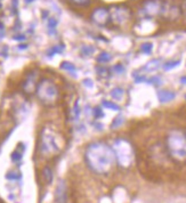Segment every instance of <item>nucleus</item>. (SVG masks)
<instances>
[{"label":"nucleus","instance_id":"f257e3e1","mask_svg":"<svg viewBox=\"0 0 186 203\" xmlns=\"http://www.w3.org/2000/svg\"><path fill=\"white\" fill-rule=\"evenodd\" d=\"M87 166L96 174L104 175L111 170L115 163V155L113 148L104 143L96 142L87 146L85 152Z\"/></svg>","mask_w":186,"mask_h":203},{"label":"nucleus","instance_id":"f03ea898","mask_svg":"<svg viewBox=\"0 0 186 203\" xmlns=\"http://www.w3.org/2000/svg\"><path fill=\"white\" fill-rule=\"evenodd\" d=\"M167 146L171 156L176 160L186 159V137L178 130L171 131L167 138Z\"/></svg>","mask_w":186,"mask_h":203},{"label":"nucleus","instance_id":"7ed1b4c3","mask_svg":"<svg viewBox=\"0 0 186 203\" xmlns=\"http://www.w3.org/2000/svg\"><path fill=\"white\" fill-rule=\"evenodd\" d=\"M40 152L46 156H54L61 152V146L57 143V136L50 128H44L39 138Z\"/></svg>","mask_w":186,"mask_h":203},{"label":"nucleus","instance_id":"20e7f679","mask_svg":"<svg viewBox=\"0 0 186 203\" xmlns=\"http://www.w3.org/2000/svg\"><path fill=\"white\" fill-rule=\"evenodd\" d=\"M36 94L44 105H54L60 97L56 85L49 79H42L38 83Z\"/></svg>","mask_w":186,"mask_h":203},{"label":"nucleus","instance_id":"39448f33","mask_svg":"<svg viewBox=\"0 0 186 203\" xmlns=\"http://www.w3.org/2000/svg\"><path fill=\"white\" fill-rule=\"evenodd\" d=\"M113 152L118 163L121 167L128 168L131 166L134 161V151H133V146L128 140L123 138H118L113 143Z\"/></svg>","mask_w":186,"mask_h":203},{"label":"nucleus","instance_id":"423d86ee","mask_svg":"<svg viewBox=\"0 0 186 203\" xmlns=\"http://www.w3.org/2000/svg\"><path fill=\"white\" fill-rule=\"evenodd\" d=\"M163 7V2L161 0H147L144 2L141 13L145 17H153L156 15H161Z\"/></svg>","mask_w":186,"mask_h":203},{"label":"nucleus","instance_id":"0eeeda50","mask_svg":"<svg viewBox=\"0 0 186 203\" xmlns=\"http://www.w3.org/2000/svg\"><path fill=\"white\" fill-rule=\"evenodd\" d=\"M110 16H111V20L114 23L123 24V23L129 20L130 12L125 6H115V7L112 8V10L110 12Z\"/></svg>","mask_w":186,"mask_h":203},{"label":"nucleus","instance_id":"6e6552de","mask_svg":"<svg viewBox=\"0 0 186 203\" xmlns=\"http://www.w3.org/2000/svg\"><path fill=\"white\" fill-rule=\"evenodd\" d=\"M91 20L93 22L99 25V26H105L106 24H109V22L111 21V16H110V12L106 8L99 7L96 8L93 14H91Z\"/></svg>","mask_w":186,"mask_h":203},{"label":"nucleus","instance_id":"1a4fd4ad","mask_svg":"<svg viewBox=\"0 0 186 203\" xmlns=\"http://www.w3.org/2000/svg\"><path fill=\"white\" fill-rule=\"evenodd\" d=\"M66 185L64 180H61L56 187L55 192V199L57 203H67V193H66Z\"/></svg>","mask_w":186,"mask_h":203},{"label":"nucleus","instance_id":"9d476101","mask_svg":"<svg viewBox=\"0 0 186 203\" xmlns=\"http://www.w3.org/2000/svg\"><path fill=\"white\" fill-rule=\"evenodd\" d=\"M36 78H37V74L30 73V74L26 77L25 81L23 82V90H24L26 94H31V93H33V91L37 89Z\"/></svg>","mask_w":186,"mask_h":203},{"label":"nucleus","instance_id":"9b49d317","mask_svg":"<svg viewBox=\"0 0 186 203\" xmlns=\"http://www.w3.org/2000/svg\"><path fill=\"white\" fill-rule=\"evenodd\" d=\"M158 98L161 103H168V102L172 101L175 98V94L172 91H168V90H162L159 91L158 94Z\"/></svg>","mask_w":186,"mask_h":203},{"label":"nucleus","instance_id":"f8f14e48","mask_svg":"<svg viewBox=\"0 0 186 203\" xmlns=\"http://www.w3.org/2000/svg\"><path fill=\"white\" fill-rule=\"evenodd\" d=\"M58 24V21L54 17H48L47 21V28H48V33L49 34H55L56 33V26Z\"/></svg>","mask_w":186,"mask_h":203},{"label":"nucleus","instance_id":"ddd939ff","mask_svg":"<svg viewBox=\"0 0 186 203\" xmlns=\"http://www.w3.org/2000/svg\"><path fill=\"white\" fill-rule=\"evenodd\" d=\"M64 50V46L63 45H60V46H54L52 48H49L48 50H47V56L48 57H53L54 55H56V54H61V53H63Z\"/></svg>","mask_w":186,"mask_h":203},{"label":"nucleus","instance_id":"4468645a","mask_svg":"<svg viewBox=\"0 0 186 203\" xmlns=\"http://www.w3.org/2000/svg\"><path fill=\"white\" fill-rule=\"evenodd\" d=\"M42 177H44V179H45L46 184H52L53 181V170L50 169L49 167H46L44 169V171H42Z\"/></svg>","mask_w":186,"mask_h":203},{"label":"nucleus","instance_id":"2eb2a0df","mask_svg":"<svg viewBox=\"0 0 186 203\" xmlns=\"http://www.w3.org/2000/svg\"><path fill=\"white\" fill-rule=\"evenodd\" d=\"M111 59H112L111 54H109V53H106V51H103V53H101V54L98 55L97 62H98V63H102V64H106V63H109Z\"/></svg>","mask_w":186,"mask_h":203},{"label":"nucleus","instance_id":"dca6fc26","mask_svg":"<svg viewBox=\"0 0 186 203\" xmlns=\"http://www.w3.org/2000/svg\"><path fill=\"white\" fill-rule=\"evenodd\" d=\"M61 69L62 70H65L67 72L72 73V74H74L75 71H77V69H75V66L72 64V63H70V62H62L61 63Z\"/></svg>","mask_w":186,"mask_h":203},{"label":"nucleus","instance_id":"f3484780","mask_svg":"<svg viewBox=\"0 0 186 203\" xmlns=\"http://www.w3.org/2000/svg\"><path fill=\"white\" fill-rule=\"evenodd\" d=\"M95 49L91 47V46H83L81 49H80V53L83 57H89L94 54Z\"/></svg>","mask_w":186,"mask_h":203},{"label":"nucleus","instance_id":"a211bd4d","mask_svg":"<svg viewBox=\"0 0 186 203\" xmlns=\"http://www.w3.org/2000/svg\"><path fill=\"white\" fill-rule=\"evenodd\" d=\"M123 93H125V91H123V89L117 87V88H114V89H113V90L111 91V95H112V97H113L114 99L119 101V99H121V98H122Z\"/></svg>","mask_w":186,"mask_h":203},{"label":"nucleus","instance_id":"6ab92c4d","mask_svg":"<svg viewBox=\"0 0 186 203\" xmlns=\"http://www.w3.org/2000/svg\"><path fill=\"white\" fill-rule=\"evenodd\" d=\"M72 5L78 6V7H85V6H88L90 4V0H69Z\"/></svg>","mask_w":186,"mask_h":203},{"label":"nucleus","instance_id":"aec40b11","mask_svg":"<svg viewBox=\"0 0 186 203\" xmlns=\"http://www.w3.org/2000/svg\"><path fill=\"white\" fill-rule=\"evenodd\" d=\"M152 48H153V45L151 44V42H145V44L142 45V51L143 53H145V54H150L151 51H152Z\"/></svg>","mask_w":186,"mask_h":203},{"label":"nucleus","instance_id":"412c9836","mask_svg":"<svg viewBox=\"0 0 186 203\" xmlns=\"http://www.w3.org/2000/svg\"><path fill=\"white\" fill-rule=\"evenodd\" d=\"M103 105H104L105 107H107V109H112V110H117V111H119L120 107L115 104V103H112V102H109V101H104L103 102Z\"/></svg>","mask_w":186,"mask_h":203},{"label":"nucleus","instance_id":"4be33fe9","mask_svg":"<svg viewBox=\"0 0 186 203\" xmlns=\"http://www.w3.org/2000/svg\"><path fill=\"white\" fill-rule=\"evenodd\" d=\"M96 71L101 77H106L109 74V70L105 66H98V67H96Z\"/></svg>","mask_w":186,"mask_h":203},{"label":"nucleus","instance_id":"5701e85b","mask_svg":"<svg viewBox=\"0 0 186 203\" xmlns=\"http://www.w3.org/2000/svg\"><path fill=\"white\" fill-rule=\"evenodd\" d=\"M79 116H80V106H79V102H77L73 107V118L75 120H78Z\"/></svg>","mask_w":186,"mask_h":203},{"label":"nucleus","instance_id":"b1692460","mask_svg":"<svg viewBox=\"0 0 186 203\" xmlns=\"http://www.w3.org/2000/svg\"><path fill=\"white\" fill-rule=\"evenodd\" d=\"M12 160H13L14 162L21 161V160H22V153L18 152V151H14V152L12 153Z\"/></svg>","mask_w":186,"mask_h":203},{"label":"nucleus","instance_id":"393cba45","mask_svg":"<svg viewBox=\"0 0 186 203\" xmlns=\"http://www.w3.org/2000/svg\"><path fill=\"white\" fill-rule=\"evenodd\" d=\"M6 178H7V179H13V180H15V179H20V178H21V175L15 174V172H8V174L6 175Z\"/></svg>","mask_w":186,"mask_h":203},{"label":"nucleus","instance_id":"a878e982","mask_svg":"<svg viewBox=\"0 0 186 203\" xmlns=\"http://www.w3.org/2000/svg\"><path fill=\"white\" fill-rule=\"evenodd\" d=\"M113 71L115 72V74H122V73L125 72V67L121 64H118V65H115L113 67Z\"/></svg>","mask_w":186,"mask_h":203},{"label":"nucleus","instance_id":"bb28decb","mask_svg":"<svg viewBox=\"0 0 186 203\" xmlns=\"http://www.w3.org/2000/svg\"><path fill=\"white\" fill-rule=\"evenodd\" d=\"M179 63H180L179 61H176V62H169V63H167L163 67H164V70H170V69H172V67L177 66V64H179Z\"/></svg>","mask_w":186,"mask_h":203},{"label":"nucleus","instance_id":"cd10ccee","mask_svg":"<svg viewBox=\"0 0 186 203\" xmlns=\"http://www.w3.org/2000/svg\"><path fill=\"white\" fill-rule=\"evenodd\" d=\"M123 122V120H122V118L119 116V118H117V119H114V121H113V123L111 124V128H114V127H118L120 124Z\"/></svg>","mask_w":186,"mask_h":203},{"label":"nucleus","instance_id":"c85d7f7f","mask_svg":"<svg viewBox=\"0 0 186 203\" xmlns=\"http://www.w3.org/2000/svg\"><path fill=\"white\" fill-rule=\"evenodd\" d=\"M14 39H15V40H18V41H24V40H25V36H23V34H17V36H14Z\"/></svg>","mask_w":186,"mask_h":203},{"label":"nucleus","instance_id":"c756f323","mask_svg":"<svg viewBox=\"0 0 186 203\" xmlns=\"http://www.w3.org/2000/svg\"><path fill=\"white\" fill-rule=\"evenodd\" d=\"M5 34V26L2 23H0V37H2Z\"/></svg>","mask_w":186,"mask_h":203},{"label":"nucleus","instance_id":"7c9ffc66","mask_svg":"<svg viewBox=\"0 0 186 203\" xmlns=\"http://www.w3.org/2000/svg\"><path fill=\"white\" fill-rule=\"evenodd\" d=\"M83 83H85V86H88V87L93 86L91 85V80H83Z\"/></svg>","mask_w":186,"mask_h":203},{"label":"nucleus","instance_id":"2f4dec72","mask_svg":"<svg viewBox=\"0 0 186 203\" xmlns=\"http://www.w3.org/2000/svg\"><path fill=\"white\" fill-rule=\"evenodd\" d=\"M183 10H184V14L186 16V0H184V2H183Z\"/></svg>","mask_w":186,"mask_h":203},{"label":"nucleus","instance_id":"473e14b6","mask_svg":"<svg viewBox=\"0 0 186 203\" xmlns=\"http://www.w3.org/2000/svg\"><path fill=\"white\" fill-rule=\"evenodd\" d=\"M18 48H20V49H26V48H28V45H20Z\"/></svg>","mask_w":186,"mask_h":203},{"label":"nucleus","instance_id":"72a5a7b5","mask_svg":"<svg viewBox=\"0 0 186 203\" xmlns=\"http://www.w3.org/2000/svg\"><path fill=\"white\" fill-rule=\"evenodd\" d=\"M47 16H48V13H47V12H44V13H42V18L45 20Z\"/></svg>","mask_w":186,"mask_h":203},{"label":"nucleus","instance_id":"f704fd0d","mask_svg":"<svg viewBox=\"0 0 186 203\" xmlns=\"http://www.w3.org/2000/svg\"><path fill=\"white\" fill-rule=\"evenodd\" d=\"M24 1H25V2H26V4H31V2H33V1H34V0H24Z\"/></svg>","mask_w":186,"mask_h":203}]
</instances>
